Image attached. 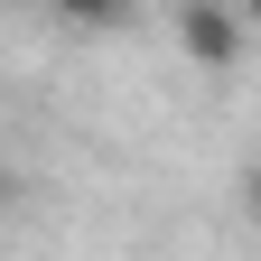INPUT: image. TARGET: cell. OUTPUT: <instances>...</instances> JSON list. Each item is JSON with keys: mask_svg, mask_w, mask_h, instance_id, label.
<instances>
[{"mask_svg": "<svg viewBox=\"0 0 261 261\" xmlns=\"http://www.w3.org/2000/svg\"><path fill=\"white\" fill-rule=\"evenodd\" d=\"M177 47L205 65V75H224V65L243 56V19L224 10V0H187V10H177Z\"/></svg>", "mask_w": 261, "mask_h": 261, "instance_id": "6da1fadb", "label": "cell"}, {"mask_svg": "<svg viewBox=\"0 0 261 261\" xmlns=\"http://www.w3.org/2000/svg\"><path fill=\"white\" fill-rule=\"evenodd\" d=\"M65 19H84V28H112V19H130V0H56Z\"/></svg>", "mask_w": 261, "mask_h": 261, "instance_id": "7a4b0ae2", "label": "cell"}]
</instances>
